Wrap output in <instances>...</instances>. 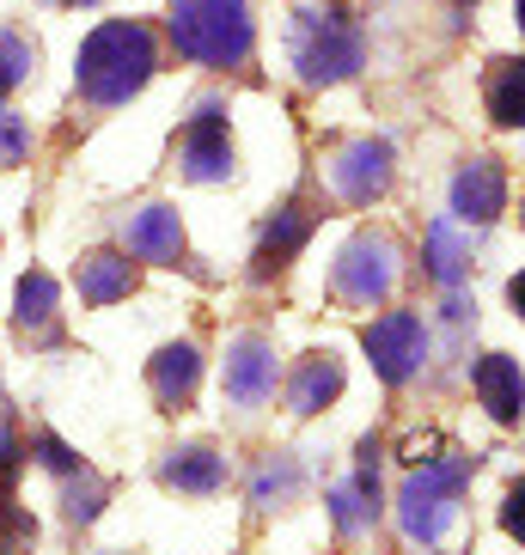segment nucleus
I'll return each instance as SVG.
<instances>
[{
    "instance_id": "obj_8",
    "label": "nucleus",
    "mask_w": 525,
    "mask_h": 555,
    "mask_svg": "<svg viewBox=\"0 0 525 555\" xmlns=\"http://www.w3.org/2000/svg\"><path fill=\"white\" fill-rule=\"evenodd\" d=\"M178 165L190 183H220L232 178V141H227V116L220 104H196V116L178 134Z\"/></svg>"
},
{
    "instance_id": "obj_15",
    "label": "nucleus",
    "mask_w": 525,
    "mask_h": 555,
    "mask_svg": "<svg viewBox=\"0 0 525 555\" xmlns=\"http://www.w3.org/2000/svg\"><path fill=\"white\" fill-rule=\"evenodd\" d=\"M336 397H343V360L336 354H306L294 366V378H287V409L294 415H318Z\"/></svg>"
},
{
    "instance_id": "obj_12",
    "label": "nucleus",
    "mask_w": 525,
    "mask_h": 555,
    "mask_svg": "<svg viewBox=\"0 0 525 555\" xmlns=\"http://www.w3.org/2000/svg\"><path fill=\"white\" fill-rule=\"evenodd\" d=\"M476 397H483V409H489L501 427H513L525 415V373H520V360L508 354H483L476 360V373H471Z\"/></svg>"
},
{
    "instance_id": "obj_5",
    "label": "nucleus",
    "mask_w": 525,
    "mask_h": 555,
    "mask_svg": "<svg viewBox=\"0 0 525 555\" xmlns=\"http://www.w3.org/2000/svg\"><path fill=\"white\" fill-rule=\"evenodd\" d=\"M397 275H404V250H397V238H385V232H355L343 245V257H336V294H343L348 306H379V299H392Z\"/></svg>"
},
{
    "instance_id": "obj_24",
    "label": "nucleus",
    "mask_w": 525,
    "mask_h": 555,
    "mask_svg": "<svg viewBox=\"0 0 525 555\" xmlns=\"http://www.w3.org/2000/svg\"><path fill=\"white\" fill-rule=\"evenodd\" d=\"M25 153H31V129H25V116H13L7 104H0V171L18 165Z\"/></svg>"
},
{
    "instance_id": "obj_22",
    "label": "nucleus",
    "mask_w": 525,
    "mask_h": 555,
    "mask_svg": "<svg viewBox=\"0 0 525 555\" xmlns=\"http://www.w3.org/2000/svg\"><path fill=\"white\" fill-rule=\"evenodd\" d=\"M31 74H37V43L13 25H0V92H18Z\"/></svg>"
},
{
    "instance_id": "obj_11",
    "label": "nucleus",
    "mask_w": 525,
    "mask_h": 555,
    "mask_svg": "<svg viewBox=\"0 0 525 555\" xmlns=\"http://www.w3.org/2000/svg\"><path fill=\"white\" fill-rule=\"evenodd\" d=\"M123 245H129L135 262H183V227L178 208H135L129 227H123Z\"/></svg>"
},
{
    "instance_id": "obj_27",
    "label": "nucleus",
    "mask_w": 525,
    "mask_h": 555,
    "mask_svg": "<svg viewBox=\"0 0 525 555\" xmlns=\"http://www.w3.org/2000/svg\"><path fill=\"white\" fill-rule=\"evenodd\" d=\"M508 299H513V311H520V318H525V269H520V275H513V281H508Z\"/></svg>"
},
{
    "instance_id": "obj_1",
    "label": "nucleus",
    "mask_w": 525,
    "mask_h": 555,
    "mask_svg": "<svg viewBox=\"0 0 525 555\" xmlns=\"http://www.w3.org/2000/svg\"><path fill=\"white\" fill-rule=\"evenodd\" d=\"M153 67H159V43H153L148 25L111 18L80 43V99L92 111H116L153 80Z\"/></svg>"
},
{
    "instance_id": "obj_30",
    "label": "nucleus",
    "mask_w": 525,
    "mask_h": 555,
    "mask_svg": "<svg viewBox=\"0 0 525 555\" xmlns=\"http://www.w3.org/2000/svg\"><path fill=\"white\" fill-rule=\"evenodd\" d=\"M104 555H129V550H104Z\"/></svg>"
},
{
    "instance_id": "obj_19",
    "label": "nucleus",
    "mask_w": 525,
    "mask_h": 555,
    "mask_svg": "<svg viewBox=\"0 0 525 555\" xmlns=\"http://www.w3.org/2000/svg\"><path fill=\"white\" fill-rule=\"evenodd\" d=\"M427 269H434L440 287H459L464 269H471V238H459L452 220H434V227H427Z\"/></svg>"
},
{
    "instance_id": "obj_21",
    "label": "nucleus",
    "mask_w": 525,
    "mask_h": 555,
    "mask_svg": "<svg viewBox=\"0 0 525 555\" xmlns=\"http://www.w3.org/2000/svg\"><path fill=\"white\" fill-rule=\"evenodd\" d=\"M299 482H306V476H299L294 457L269 452V457L257 464V482H251V506H287V501L299 494Z\"/></svg>"
},
{
    "instance_id": "obj_26",
    "label": "nucleus",
    "mask_w": 525,
    "mask_h": 555,
    "mask_svg": "<svg viewBox=\"0 0 525 555\" xmlns=\"http://www.w3.org/2000/svg\"><path fill=\"white\" fill-rule=\"evenodd\" d=\"M37 452H43V464H50L55 476H67V470H80V457L67 452V446L55 440V434H37Z\"/></svg>"
},
{
    "instance_id": "obj_10",
    "label": "nucleus",
    "mask_w": 525,
    "mask_h": 555,
    "mask_svg": "<svg viewBox=\"0 0 525 555\" xmlns=\"http://www.w3.org/2000/svg\"><path fill=\"white\" fill-rule=\"evenodd\" d=\"M501 208H508V178H501V165L471 159L459 178H452V220H459V227H489Z\"/></svg>"
},
{
    "instance_id": "obj_3",
    "label": "nucleus",
    "mask_w": 525,
    "mask_h": 555,
    "mask_svg": "<svg viewBox=\"0 0 525 555\" xmlns=\"http://www.w3.org/2000/svg\"><path fill=\"white\" fill-rule=\"evenodd\" d=\"M171 43L202 67H239L257 43L245 0H171Z\"/></svg>"
},
{
    "instance_id": "obj_16",
    "label": "nucleus",
    "mask_w": 525,
    "mask_h": 555,
    "mask_svg": "<svg viewBox=\"0 0 525 555\" xmlns=\"http://www.w3.org/2000/svg\"><path fill=\"white\" fill-rule=\"evenodd\" d=\"M74 287H80L86 306H116V299L135 294V262L116 257V250H92V257H80V269H74Z\"/></svg>"
},
{
    "instance_id": "obj_6",
    "label": "nucleus",
    "mask_w": 525,
    "mask_h": 555,
    "mask_svg": "<svg viewBox=\"0 0 525 555\" xmlns=\"http://www.w3.org/2000/svg\"><path fill=\"white\" fill-rule=\"evenodd\" d=\"M361 348L373 354V373L385 385H404V378L422 373V354H427V330L415 311H385L361 330Z\"/></svg>"
},
{
    "instance_id": "obj_9",
    "label": "nucleus",
    "mask_w": 525,
    "mask_h": 555,
    "mask_svg": "<svg viewBox=\"0 0 525 555\" xmlns=\"http://www.w3.org/2000/svg\"><path fill=\"white\" fill-rule=\"evenodd\" d=\"M276 378H281V366H276V343L269 336H239V343L227 348V373H220V391L232 397L239 409H257V403H269L276 397Z\"/></svg>"
},
{
    "instance_id": "obj_7",
    "label": "nucleus",
    "mask_w": 525,
    "mask_h": 555,
    "mask_svg": "<svg viewBox=\"0 0 525 555\" xmlns=\"http://www.w3.org/2000/svg\"><path fill=\"white\" fill-rule=\"evenodd\" d=\"M330 190L348 202V208H367V202H379L385 190H392V147L385 141H373V134H361V141H348V147L330 153Z\"/></svg>"
},
{
    "instance_id": "obj_29",
    "label": "nucleus",
    "mask_w": 525,
    "mask_h": 555,
    "mask_svg": "<svg viewBox=\"0 0 525 555\" xmlns=\"http://www.w3.org/2000/svg\"><path fill=\"white\" fill-rule=\"evenodd\" d=\"M513 13H520V31H525V0H520V7H513Z\"/></svg>"
},
{
    "instance_id": "obj_14",
    "label": "nucleus",
    "mask_w": 525,
    "mask_h": 555,
    "mask_svg": "<svg viewBox=\"0 0 525 555\" xmlns=\"http://www.w3.org/2000/svg\"><path fill=\"white\" fill-rule=\"evenodd\" d=\"M159 482L178 494H214L227 482V457L214 452V446H178V452H165Z\"/></svg>"
},
{
    "instance_id": "obj_13",
    "label": "nucleus",
    "mask_w": 525,
    "mask_h": 555,
    "mask_svg": "<svg viewBox=\"0 0 525 555\" xmlns=\"http://www.w3.org/2000/svg\"><path fill=\"white\" fill-rule=\"evenodd\" d=\"M196 378H202V354L190 343H171V348H159V354L148 360V385H153V397H159L165 409L190 403V397H196Z\"/></svg>"
},
{
    "instance_id": "obj_23",
    "label": "nucleus",
    "mask_w": 525,
    "mask_h": 555,
    "mask_svg": "<svg viewBox=\"0 0 525 555\" xmlns=\"http://www.w3.org/2000/svg\"><path fill=\"white\" fill-rule=\"evenodd\" d=\"M62 506H67V519H74V525H92V519H99V506H104V476L80 464V482H74V470H67Z\"/></svg>"
},
{
    "instance_id": "obj_17",
    "label": "nucleus",
    "mask_w": 525,
    "mask_h": 555,
    "mask_svg": "<svg viewBox=\"0 0 525 555\" xmlns=\"http://www.w3.org/2000/svg\"><path fill=\"white\" fill-rule=\"evenodd\" d=\"M13 324L31 336L37 348H50L55 336H62V311H55V281L43 275V269H31V275L18 281V311Z\"/></svg>"
},
{
    "instance_id": "obj_25",
    "label": "nucleus",
    "mask_w": 525,
    "mask_h": 555,
    "mask_svg": "<svg viewBox=\"0 0 525 555\" xmlns=\"http://www.w3.org/2000/svg\"><path fill=\"white\" fill-rule=\"evenodd\" d=\"M501 531L525 543V482H513V489H508V501H501Z\"/></svg>"
},
{
    "instance_id": "obj_28",
    "label": "nucleus",
    "mask_w": 525,
    "mask_h": 555,
    "mask_svg": "<svg viewBox=\"0 0 525 555\" xmlns=\"http://www.w3.org/2000/svg\"><path fill=\"white\" fill-rule=\"evenodd\" d=\"M55 7H92V0H55Z\"/></svg>"
},
{
    "instance_id": "obj_20",
    "label": "nucleus",
    "mask_w": 525,
    "mask_h": 555,
    "mask_svg": "<svg viewBox=\"0 0 525 555\" xmlns=\"http://www.w3.org/2000/svg\"><path fill=\"white\" fill-rule=\"evenodd\" d=\"M306 232H312V214L299 208V202H287V208L262 227V250H257V262L262 269H276V262H287L299 245H306Z\"/></svg>"
},
{
    "instance_id": "obj_18",
    "label": "nucleus",
    "mask_w": 525,
    "mask_h": 555,
    "mask_svg": "<svg viewBox=\"0 0 525 555\" xmlns=\"http://www.w3.org/2000/svg\"><path fill=\"white\" fill-rule=\"evenodd\" d=\"M483 104L501 129H525V62L520 55H501L489 62V80H483Z\"/></svg>"
},
{
    "instance_id": "obj_2",
    "label": "nucleus",
    "mask_w": 525,
    "mask_h": 555,
    "mask_svg": "<svg viewBox=\"0 0 525 555\" xmlns=\"http://www.w3.org/2000/svg\"><path fill=\"white\" fill-rule=\"evenodd\" d=\"M361 55H367L361 31H355L336 7H324V0H299L294 13H287V62H294V74L306 86L348 80V74L361 67Z\"/></svg>"
},
{
    "instance_id": "obj_4",
    "label": "nucleus",
    "mask_w": 525,
    "mask_h": 555,
    "mask_svg": "<svg viewBox=\"0 0 525 555\" xmlns=\"http://www.w3.org/2000/svg\"><path fill=\"white\" fill-rule=\"evenodd\" d=\"M464 476H471V457L464 452H446V457H434V464H415L410 482H404V494H397V525H404V538L434 550V543L452 531Z\"/></svg>"
}]
</instances>
